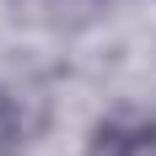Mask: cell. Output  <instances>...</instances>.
<instances>
[{"instance_id":"6da1fadb","label":"cell","mask_w":156,"mask_h":156,"mask_svg":"<svg viewBox=\"0 0 156 156\" xmlns=\"http://www.w3.org/2000/svg\"><path fill=\"white\" fill-rule=\"evenodd\" d=\"M145 140H156L151 124H135V129H124V124H102V129H97V156H135Z\"/></svg>"}]
</instances>
